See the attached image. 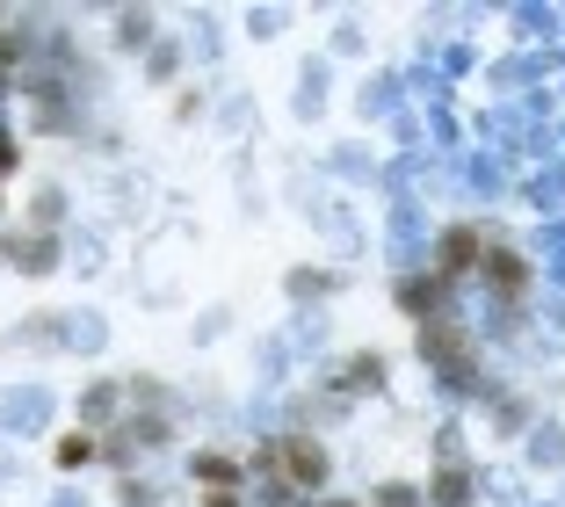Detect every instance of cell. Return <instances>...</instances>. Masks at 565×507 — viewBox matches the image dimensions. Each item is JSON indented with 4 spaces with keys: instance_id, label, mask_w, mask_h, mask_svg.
<instances>
[{
    "instance_id": "6da1fadb",
    "label": "cell",
    "mask_w": 565,
    "mask_h": 507,
    "mask_svg": "<svg viewBox=\"0 0 565 507\" xmlns=\"http://www.w3.org/2000/svg\"><path fill=\"white\" fill-rule=\"evenodd\" d=\"M479 254H486V225H449L443 246H435V276H443V283L471 276V268H479Z\"/></svg>"
},
{
    "instance_id": "7a4b0ae2",
    "label": "cell",
    "mask_w": 565,
    "mask_h": 507,
    "mask_svg": "<svg viewBox=\"0 0 565 507\" xmlns=\"http://www.w3.org/2000/svg\"><path fill=\"white\" fill-rule=\"evenodd\" d=\"M0 254H8L22 276H51V262H58V232H8Z\"/></svg>"
},
{
    "instance_id": "3957f363",
    "label": "cell",
    "mask_w": 565,
    "mask_h": 507,
    "mask_svg": "<svg viewBox=\"0 0 565 507\" xmlns=\"http://www.w3.org/2000/svg\"><path fill=\"white\" fill-rule=\"evenodd\" d=\"M384 384V356H349L341 362V377H333V399H363Z\"/></svg>"
},
{
    "instance_id": "277c9868",
    "label": "cell",
    "mask_w": 565,
    "mask_h": 507,
    "mask_svg": "<svg viewBox=\"0 0 565 507\" xmlns=\"http://www.w3.org/2000/svg\"><path fill=\"white\" fill-rule=\"evenodd\" d=\"M471 493H479V472H471V464H443L435 486H428V500L435 507H471Z\"/></svg>"
},
{
    "instance_id": "5b68a950",
    "label": "cell",
    "mask_w": 565,
    "mask_h": 507,
    "mask_svg": "<svg viewBox=\"0 0 565 507\" xmlns=\"http://www.w3.org/2000/svg\"><path fill=\"white\" fill-rule=\"evenodd\" d=\"M443 291H449V283L435 276V268H428V276H420V268H414V276H399V305L414 311V319H428V311L443 305Z\"/></svg>"
},
{
    "instance_id": "8992f818",
    "label": "cell",
    "mask_w": 565,
    "mask_h": 507,
    "mask_svg": "<svg viewBox=\"0 0 565 507\" xmlns=\"http://www.w3.org/2000/svg\"><path fill=\"white\" fill-rule=\"evenodd\" d=\"M189 478H203L211 493H233V478H239V464L225 457V450H203L196 464H189Z\"/></svg>"
},
{
    "instance_id": "52a82bcc",
    "label": "cell",
    "mask_w": 565,
    "mask_h": 507,
    "mask_svg": "<svg viewBox=\"0 0 565 507\" xmlns=\"http://www.w3.org/2000/svg\"><path fill=\"white\" fill-rule=\"evenodd\" d=\"M44 421V392H8L0 399V427H36Z\"/></svg>"
},
{
    "instance_id": "ba28073f",
    "label": "cell",
    "mask_w": 565,
    "mask_h": 507,
    "mask_svg": "<svg viewBox=\"0 0 565 507\" xmlns=\"http://www.w3.org/2000/svg\"><path fill=\"white\" fill-rule=\"evenodd\" d=\"M117 406H124V384H87V399H81V413H87V435H95V421H109Z\"/></svg>"
},
{
    "instance_id": "9c48e42d",
    "label": "cell",
    "mask_w": 565,
    "mask_h": 507,
    "mask_svg": "<svg viewBox=\"0 0 565 507\" xmlns=\"http://www.w3.org/2000/svg\"><path fill=\"white\" fill-rule=\"evenodd\" d=\"M102 457V435H87V427H73L66 442H58V464H66V472H81V464H95Z\"/></svg>"
},
{
    "instance_id": "30bf717a",
    "label": "cell",
    "mask_w": 565,
    "mask_h": 507,
    "mask_svg": "<svg viewBox=\"0 0 565 507\" xmlns=\"http://www.w3.org/2000/svg\"><path fill=\"white\" fill-rule=\"evenodd\" d=\"M117 44H124V51L152 44V15H117Z\"/></svg>"
},
{
    "instance_id": "8fae6325",
    "label": "cell",
    "mask_w": 565,
    "mask_h": 507,
    "mask_svg": "<svg viewBox=\"0 0 565 507\" xmlns=\"http://www.w3.org/2000/svg\"><path fill=\"white\" fill-rule=\"evenodd\" d=\"M363 507H420V486H384L377 500H363Z\"/></svg>"
},
{
    "instance_id": "7c38bea8",
    "label": "cell",
    "mask_w": 565,
    "mask_h": 507,
    "mask_svg": "<svg viewBox=\"0 0 565 507\" xmlns=\"http://www.w3.org/2000/svg\"><path fill=\"white\" fill-rule=\"evenodd\" d=\"M124 507H152V486H138V478H124V493H117Z\"/></svg>"
},
{
    "instance_id": "4fadbf2b",
    "label": "cell",
    "mask_w": 565,
    "mask_h": 507,
    "mask_svg": "<svg viewBox=\"0 0 565 507\" xmlns=\"http://www.w3.org/2000/svg\"><path fill=\"white\" fill-rule=\"evenodd\" d=\"M203 507H239V493H203Z\"/></svg>"
},
{
    "instance_id": "5bb4252c",
    "label": "cell",
    "mask_w": 565,
    "mask_h": 507,
    "mask_svg": "<svg viewBox=\"0 0 565 507\" xmlns=\"http://www.w3.org/2000/svg\"><path fill=\"white\" fill-rule=\"evenodd\" d=\"M341 507H363V500H341Z\"/></svg>"
}]
</instances>
